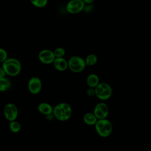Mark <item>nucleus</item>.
<instances>
[{
  "label": "nucleus",
  "mask_w": 151,
  "mask_h": 151,
  "mask_svg": "<svg viewBox=\"0 0 151 151\" xmlns=\"http://www.w3.org/2000/svg\"><path fill=\"white\" fill-rule=\"evenodd\" d=\"M11 86V81L5 77H0V92L8 90Z\"/></svg>",
  "instance_id": "nucleus-15"
},
{
  "label": "nucleus",
  "mask_w": 151,
  "mask_h": 151,
  "mask_svg": "<svg viewBox=\"0 0 151 151\" xmlns=\"http://www.w3.org/2000/svg\"><path fill=\"white\" fill-rule=\"evenodd\" d=\"M52 64L54 68L59 71H64L68 68V62L64 57H56Z\"/></svg>",
  "instance_id": "nucleus-11"
},
{
  "label": "nucleus",
  "mask_w": 151,
  "mask_h": 151,
  "mask_svg": "<svg viewBox=\"0 0 151 151\" xmlns=\"http://www.w3.org/2000/svg\"><path fill=\"white\" fill-rule=\"evenodd\" d=\"M42 84L41 79L36 76L32 77L28 82V89L32 94H38L41 91Z\"/></svg>",
  "instance_id": "nucleus-8"
},
{
  "label": "nucleus",
  "mask_w": 151,
  "mask_h": 151,
  "mask_svg": "<svg viewBox=\"0 0 151 151\" xmlns=\"http://www.w3.org/2000/svg\"><path fill=\"white\" fill-rule=\"evenodd\" d=\"M84 6L83 0H70L67 4L66 10L71 14H77L84 10Z\"/></svg>",
  "instance_id": "nucleus-6"
},
{
  "label": "nucleus",
  "mask_w": 151,
  "mask_h": 151,
  "mask_svg": "<svg viewBox=\"0 0 151 151\" xmlns=\"http://www.w3.org/2000/svg\"><path fill=\"white\" fill-rule=\"evenodd\" d=\"M93 113L97 119L107 118L109 114V108L107 105L104 102L99 103L96 105Z\"/></svg>",
  "instance_id": "nucleus-10"
},
{
  "label": "nucleus",
  "mask_w": 151,
  "mask_h": 151,
  "mask_svg": "<svg viewBox=\"0 0 151 151\" xmlns=\"http://www.w3.org/2000/svg\"><path fill=\"white\" fill-rule=\"evenodd\" d=\"M97 57L93 54H91L88 55L85 60V63L86 64V65L88 66H92L95 65L97 62Z\"/></svg>",
  "instance_id": "nucleus-17"
},
{
  "label": "nucleus",
  "mask_w": 151,
  "mask_h": 151,
  "mask_svg": "<svg viewBox=\"0 0 151 151\" xmlns=\"http://www.w3.org/2000/svg\"><path fill=\"white\" fill-rule=\"evenodd\" d=\"M9 130L14 133H18L21 129V124L16 121V120H12L9 122Z\"/></svg>",
  "instance_id": "nucleus-16"
},
{
  "label": "nucleus",
  "mask_w": 151,
  "mask_h": 151,
  "mask_svg": "<svg viewBox=\"0 0 151 151\" xmlns=\"http://www.w3.org/2000/svg\"><path fill=\"white\" fill-rule=\"evenodd\" d=\"M6 75L4 69L2 67L0 68V77H5V76Z\"/></svg>",
  "instance_id": "nucleus-23"
},
{
  "label": "nucleus",
  "mask_w": 151,
  "mask_h": 151,
  "mask_svg": "<svg viewBox=\"0 0 151 151\" xmlns=\"http://www.w3.org/2000/svg\"><path fill=\"white\" fill-rule=\"evenodd\" d=\"M2 68L6 75L11 77L18 76L21 71V64L20 61L15 58H8L2 63Z\"/></svg>",
  "instance_id": "nucleus-2"
},
{
  "label": "nucleus",
  "mask_w": 151,
  "mask_h": 151,
  "mask_svg": "<svg viewBox=\"0 0 151 151\" xmlns=\"http://www.w3.org/2000/svg\"><path fill=\"white\" fill-rule=\"evenodd\" d=\"M52 115L59 121H66L72 115L71 107L67 103H58L53 107Z\"/></svg>",
  "instance_id": "nucleus-1"
},
{
  "label": "nucleus",
  "mask_w": 151,
  "mask_h": 151,
  "mask_svg": "<svg viewBox=\"0 0 151 151\" xmlns=\"http://www.w3.org/2000/svg\"><path fill=\"white\" fill-rule=\"evenodd\" d=\"M95 96L101 100H107L112 95L113 90L110 84L107 83H100L95 88Z\"/></svg>",
  "instance_id": "nucleus-4"
},
{
  "label": "nucleus",
  "mask_w": 151,
  "mask_h": 151,
  "mask_svg": "<svg viewBox=\"0 0 151 151\" xmlns=\"http://www.w3.org/2000/svg\"><path fill=\"white\" fill-rule=\"evenodd\" d=\"M87 95H88L89 96H95V91H94V88H90V89H88L87 91Z\"/></svg>",
  "instance_id": "nucleus-22"
},
{
  "label": "nucleus",
  "mask_w": 151,
  "mask_h": 151,
  "mask_svg": "<svg viewBox=\"0 0 151 151\" xmlns=\"http://www.w3.org/2000/svg\"><path fill=\"white\" fill-rule=\"evenodd\" d=\"M31 4L37 8L45 7L48 2V0H30Z\"/></svg>",
  "instance_id": "nucleus-18"
},
{
  "label": "nucleus",
  "mask_w": 151,
  "mask_h": 151,
  "mask_svg": "<svg viewBox=\"0 0 151 151\" xmlns=\"http://www.w3.org/2000/svg\"><path fill=\"white\" fill-rule=\"evenodd\" d=\"M37 109L41 114L48 116L52 113L53 107L47 102H41L38 105Z\"/></svg>",
  "instance_id": "nucleus-12"
},
{
  "label": "nucleus",
  "mask_w": 151,
  "mask_h": 151,
  "mask_svg": "<svg viewBox=\"0 0 151 151\" xmlns=\"http://www.w3.org/2000/svg\"><path fill=\"white\" fill-rule=\"evenodd\" d=\"M86 83L90 88H94L100 83V79L97 74H90L87 77Z\"/></svg>",
  "instance_id": "nucleus-13"
},
{
  "label": "nucleus",
  "mask_w": 151,
  "mask_h": 151,
  "mask_svg": "<svg viewBox=\"0 0 151 151\" xmlns=\"http://www.w3.org/2000/svg\"><path fill=\"white\" fill-rule=\"evenodd\" d=\"M83 2L87 4H92L94 0H83Z\"/></svg>",
  "instance_id": "nucleus-24"
},
{
  "label": "nucleus",
  "mask_w": 151,
  "mask_h": 151,
  "mask_svg": "<svg viewBox=\"0 0 151 151\" xmlns=\"http://www.w3.org/2000/svg\"><path fill=\"white\" fill-rule=\"evenodd\" d=\"M94 126L97 133L102 137H108L111 134L113 130L111 123L106 118L98 119Z\"/></svg>",
  "instance_id": "nucleus-3"
},
{
  "label": "nucleus",
  "mask_w": 151,
  "mask_h": 151,
  "mask_svg": "<svg viewBox=\"0 0 151 151\" xmlns=\"http://www.w3.org/2000/svg\"><path fill=\"white\" fill-rule=\"evenodd\" d=\"M8 58V53L3 48H0V63H3Z\"/></svg>",
  "instance_id": "nucleus-20"
},
{
  "label": "nucleus",
  "mask_w": 151,
  "mask_h": 151,
  "mask_svg": "<svg viewBox=\"0 0 151 151\" xmlns=\"http://www.w3.org/2000/svg\"><path fill=\"white\" fill-rule=\"evenodd\" d=\"M54 55L56 57H64L65 54V50L63 47H58L53 51Z\"/></svg>",
  "instance_id": "nucleus-19"
},
{
  "label": "nucleus",
  "mask_w": 151,
  "mask_h": 151,
  "mask_svg": "<svg viewBox=\"0 0 151 151\" xmlns=\"http://www.w3.org/2000/svg\"><path fill=\"white\" fill-rule=\"evenodd\" d=\"M97 118L94 115L93 113H87L83 116V121L84 122L88 125V126H93L94 125L97 121Z\"/></svg>",
  "instance_id": "nucleus-14"
},
{
  "label": "nucleus",
  "mask_w": 151,
  "mask_h": 151,
  "mask_svg": "<svg viewBox=\"0 0 151 151\" xmlns=\"http://www.w3.org/2000/svg\"><path fill=\"white\" fill-rule=\"evenodd\" d=\"M68 62V68L73 73H79L84 71L86 64L85 60L81 57L74 55L71 57Z\"/></svg>",
  "instance_id": "nucleus-5"
},
{
  "label": "nucleus",
  "mask_w": 151,
  "mask_h": 151,
  "mask_svg": "<svg viewBox=\"0 0 151 151\" xmlns=\"http://www.w3.org/2000/svg\"><path fill=\"white\" fill-rule=\"evenodd\" d=\"M93 5L92 4H85V6L84 8V11H85L87 12H90L93 9Z\"/></svg>",
  "instance_id": "nucleus-21"
},
{
  "label": "nucleus",
  "mask_w": 151,
  "mask_h": 151,
  "mask_svg": "<svg viewBox=\"0 0 151 151\" xmlns=\"http://www.w3.org/2000/svg\"><path fill=\"white\" fill-rule=\"evenodd\" d=\"M5 118L9 122L15 120L18 116V109L17 106L12 103H7L4 109Z\"/></svg>",
  "instance_id": "nucleus-7"
},
{
  "label": "nucleus",
  "mask_w": 151,
  "mask_h": 151,
  "mask_svg": "<svg viewBox=\"0 0 151 151\" xmlns=\"http://www.w3.org/2000/svg\"><path fill=\"white\" fill-rule=\"evenodd\" d=\"M40 61L44 64H52L55 57L53 51L49 49H44L40 51L38 55Z\"/></svg>",
  "instance_id": "nucleus-9"
}]
</instances>
